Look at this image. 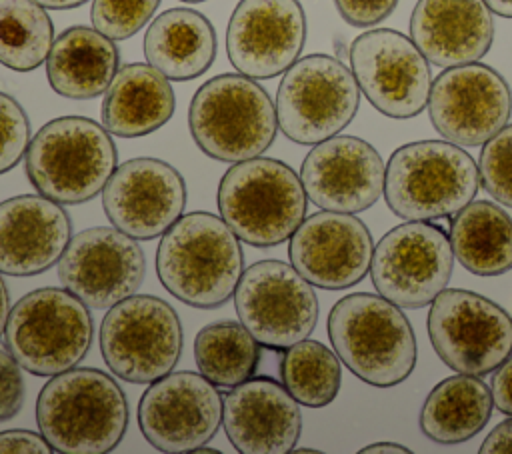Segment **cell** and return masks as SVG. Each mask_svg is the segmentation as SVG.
I'll use <instances>...</instances> for the list:
<instances>
[{
    "mask_svg": "<svg viewBox=\"0 0 512 454\" xmlns=\"http://www.w3.org/2000/svg\"><path fill=\"white\" fill-rule=\"evenodd\" d=\"M240 238L212 212L180 216L156 250L162 286L194 308H216L230 300L244 272Z\"/></svg>",
    "mask_w": 512,
    "mask_h": 454,
    "instance_id": "6da1fadb",
    "label": "cell"
},
{
    "mask_svg": "<svg viewBox=\"0 0 512 454\" xmlns=\"http://www.w3.org/2000/svg\"><path fill=\"white\" fill-rule=\"evenodd\" d=\"M40 434L56 452L104 454L128 426V400L114 378L96 368L54 374L36 400Z\"/></svg>",
    "mask_w": 512,
    "mask_h": 454,
    "instance_id": "7a4b0ae2",
    "label": "cell"
},
{
    "mask_svg": "<svg viewBox=\"0 0 512 454\" xmlns=\"http://www.w3.org/2000/svg\"><path fill=\"white\" fill-rule=\"evenodd\" d=\"M328 336L340 362L370 386H396L416 366L412 326L400 306L380 294L340 298L328 314Z\"/></svg>",
    "mask_w": 512,
    "mask_h": 454,
    "instance_id": "3957f363",
    "label": "cell"
},
{
    "mask_svg": "<svg viewBox=\"0 0 512 454\" xmlns=\"http://www.w3.org/2000/svg\"><path fill=\"white\" fill-rule=\"evenodd\" d=\"M32 186L58 204H82L98 196L116 170L110 132L84 116H62L44 124L26 150Z\"/></svg>",
    "mask_w": 512,
    "mask_h": 454,
    "instance_id": "277c9868",
    "label": "cell"
},
{
    "mask_svg": "<svg viewBox=\"0 0 512 454\" xmlns=\"http://www.w3.org/2000/svg\"><path fill=\"white\" fill-rule=\"evenodd\" d=\"M478 186V166L464 148L444 140H420L392 152L384 198L404 220H434L470 204Z\"/></svg>",
    "mask_w": 512,
    "mask_h": 454,
    "instance_id": "5b68a950",
    "label": "cell"
},
{
    "mask_svg": "<svg viewBox=\"0 0 512 454\" xmlns=\"http://www.w3.org/2000/svg\"><path fill=\"white\" fill-rule=\"evenodd\" d=\"M300 176L274 158L234 162L218 184L222 220L246 244L268 248L288 240L306 216Z\"/></svg>",
    "mask_w": 512,
    "mask_h": 454,
    "instance_id": "8992f818",
    "label": "cell"
},
{
    "mask_svg": "<svg viewBox=\"0 0 512 454\" xmlns=\"http://www.w3.org/2000/svg\"><path fill=\"white\" fill-rule=\"evenodd\" d=\"M196 146L220 162L264 154L276 138V106L268 92L244 74H220L204 82L188 108Z\"/></svg>",
    "mask_w": 512,
    "mask_h": 454,
    "instance_id": "52a82bcc",
    "label": "cell"
},
{
    "mask_svg": "<svg viewBox=\"0 0 512 454\" xmlns=\"http://www.w3.org/2000/svg\"><path fill=\"white\" fill-rule=\"evenodd\" d=\"M88 306L68 288L24 294L8 314L4 342L18 364L36 376L74 368L92 344Z\"/></svg>",
    "mask_w": 512,
    "mask_h": 454,
    "instance_id": "ba28073f",
    "label": "cell"
},
{
    "mask_svg": "<svg viewBox=\"0 0 512 454\" xmlns=\"http://www.w3.org/2000/svg\"><path fill=\"white\" fill-rule=\"evenodd\" d=\"M358 104L354 72L338 58L310 54L284 72L276 94V118L288 140L318 144L344 130Z\"/></svg>",
    "mask_w": 512,
    "mask_h": 454,
    "instance_id": "9c48e42d",
    "label": "cell"
},
{
    "mask_svg": "<svg viewBox=\"0 0 512 454\" xmlns=\"http://www.w3.org/2000/svg\"><path fill=\"white\" fill-rule=\"evenodd\" d=\"M100 352L106 366L132 384H150L178 364L182 326L162 298L132 294L114 304L100 324Z\"/></svg>",
    "mask_w": 512,
    "mask_h": 454,
    "instance_id": "30bf717a",
    "label": "cell"
},
{
    "mask_svg": "<svg viewBox=\"0 0 512 454\" xmlns=\"http://www.w3.org/2000/svg\"><path fill=\"white\" fill-rule=\"evenodd\" d=\"M428 336L440 360L460 374H488L512 354V318L470 290L444 288L432 300Z\"/></svg>",
    "mask_w": 512,
    "mask_h": 454,
    "instance_id": "8fae6325",
    "label": "cell"
},
{
    "mask_svg": "<svg viewBox=\"0 0 512 454\" xmlns=\"http://www.w3.org/2000/svg\"><path fill=\"white\" fill-rule=\"evenodd\" d=\"M234 308L244 328L268 348H290L306 340L318 322L312 284L280 260H260L242 272Z\"/></svg>",
    "mask_w": 512,
    "mask_h": 454,
    "instance_id": "7c38bea8",
    "label": "cell"
},
{
    "mask_svg": "<svg viewBox=\"0 0 512 454\" xmlns=\"http://www.w3.org/2000/svg\"><path fill=\"white\" fill-rule=\"evenodd\" d=\"M454 252L448 234L424 220L386 232L374 248L370 276L380 296L400 308H422L448 286Z\"/></svg>",
    "mask_w": 512,
    "mask_h": 454,
    "instance_id": "4fadbf2b",
    "label": "cell"
},
{
    "mask_svg": "<svg viewBox=\"0 0 512 454\" xmlns=\"http://www.w3.org/2000/svg\"><path fill=\"white\" fill-rule=\"evenodd\" d=\"M222 424V394L202 374L170 372L146 388L138 404V426L156 450L194 452Z\"/></svg>",
    "mask_w": 512,
    "mask_h": 454,
    "instance_id": "5bb4252c",
    "label": "cell"
},
{
    "mask_svg": "<svg viewBox=\"0 0 512 454\" xmlns=\"http://www.w3.org/2000/svg\"><path fill=\"white\" fill-rule=\"evenodd\" d=\"M350 64L360 92L390 118H412L428 104L432 78L428 60L404 34L376 28L350 44Z\"/></svg>",
    "mask_w": 512,
    "mask_h": 454,
    "instance_id": "9a60e30c",
    "label": "cell"
},
{
    "mask_svg": "<svg viewBox=\"0 0 512 454\" xmlns=\"http://www.w3.org/2000/svg\"><path fill=\"white\" fill-rule=\"evenodd\" d=\"M512 112L508 82L486 64H462L436 76L428 116L440 136L458 146L486 144Z\"/></svg>",
    "mask_w": 512,
    "mask_h": 454,
    "instance_id": "2e32d148",
    "label": "cell"
},
{
    "mask_svg": "<svg viewBox=\"0 0 512 454\" xmlns=\"http://www.w3.org/2000/svg\"><path fill=\"white\" fill-rule=\"evenodd\" d=\"M146 258L136 238L118 228L94 226L72 236L58 260L60 282L86 306L104 310L136 294Z\"/></svg>",
    "mask_w": 512,
    "mask_h": 454,
    "instance_id": "e0dca14e",
    "label": "cell"
},
{
    "mask_svg": "<svg viewBox=\"0 0 512 454\" xmlns=\"http://www.w3.org/2000/svg\"><path fill=\"white\" fill-rule=\"evenodd\" d=\"M102 206L114 228L136 240H152L182 216L186 182L164 160L132 158L108 178Z\"/></svg>",
    "mask_w": 512,
    "mask_h": 454,
    "instance_id": "ac0fdd59",
    "label": "cell"
},
{
    "mask_svg": "<svg viewBox=\"0 0 512 454\" xmlns=\"http://www.w3.org/2000/svg\"><path fill=\"white\" fill-rule=\"evenodd\" d=\"M304 42L306 16L298 0H240L226 30L230 64L256 80L286 72Z\"/></svg>",
    "mask_w": 512,
    "mask_h": 454,
    "instance_id": "d6986e66",
    "label": "cell"
},
{
    "mask_svg": "<svg viewBox=\"0 0 512 454\" xmlns=\"http://www.w3.org/2000/svg\"><path fill=\"white\" fill-rule=\"evenodd\" d=\"M292 266L324 290L358 284L372 264V236L362 220L346 212H316L290 236Z\"/></svg>",
    "mask_w": 512,
    "mask_h": 454,
    "instance_id": "ffe728a7",
    "label": "cell"
},
{
    "mask_svg": "<svg viewBox=\"0 0 512 454\" xmlns=\"http://www.w3.org/2000/svg\"><path fill=\"white\" fill-rule=\"evenodd\" d=\"M386 168L380 154L356 136H332L304 158L300 180L306 196L322 210L356 214L384 192Z\"/></svg>",
    "mask_w": 512,
    "mask_h": 454,
    "instance_id": "44dd1931",
    "label": "cell"
},
{
    "mask_svg": "<svg viewBox=\"0 0 512 454\" xmlns=\"http://www.w3.org/2000/svg\"><path fill=\"white\" fill-rule=\"evenodd\" d=\"M222 426L242 454H284L300 438L302 414L284 384L260 376L224 394Z\"/></svg>",
    "mask_w": 512,
    "mask_h": 454,
    "instance_id": "7402d4cb",
    "label": "cell"
},
{
    "mask_svg": "<svg viewBox=\"0 0 512 454\" xmlns=\"http://www.w3.org/2000/svg\"><path fill=\"white\" fill-rule=\"evenodd\" d=\"M72 238L66 210L42 196L22 194L0 202V272L34 276L60 260Z\"/></svg>",
    "mask_w": 512,
    "mask_h": 454,
    "instance_id": "603a6c76",
    "label": "cell"
},
{
    "mask_svg": "<svg viewBox=\"0 0 512 454\" xmlns=\"http://www.w3.org/2000/svg\"><path fill=\"white\" fill-rule=\"evenodd\" d=\"M410 38L434 66L470 64L492 46V12L484 0H418Z\"/></svg>",
    "mask_w": 512,
    "mask_h": 454,
    "instance_id": "cb8c5ba5",
    "label": "cell"
},
{
    "mask_svg": "<svg viewBox=\"0 0 512 454\" xmlns=\"http://www.w3.org/2000/svg\"><path fill=\"white\" fill-rule=\"evenodd\" d=\"M170 80L150 64H126L110 82L102 100V126L120 138L146 136L174 114Z\"/></svg>",
    "mask_w": 512,
    "mask_h": 454,
    "instance_id": "d4e9b609",
    "label": "cell"
},
{
    "mask_svg": "<svg viewBox=\"0 0 512 454\" xmlns=\"http://www.w3.org/2000/svg\"><path fill=\"white\" fill-rule=\"evenodd\" d=\"M116 44L88 26L66 28L52 42L46 76L52 90L64 98L88 100L104 94L118 72Z\"/></svg>",
    "mask_w": 512,
    "mask_h": 454,
    "instance_id": "484cf974",
    "label": "cell"
},
{
    "mask_svg": "<svg viewBox=\"0 0 512 454\" xmlns=\"http://www.w3.org/2000/svg\"><path fill=\"white\" fill-rule=\"evenodd\" d=\"M218 40L212 22L192 8H170L156 16L144 36V56L168 80H192L214 62Z\"/></svg>",
    "mask_w": 512,
    "mask_h": 454,
    "instance_id": "4316f807",
    "label": "cell"
},
{
    "mask_svg": "<svg viewBox=\"0 0 512 454\" xmlns=\"http://www.w3.org/2000/svg\"><path fill=\"white\" fill-rule=\"evenodd\" d=\"M492 390L472 374L444 378L426 396L420 430L438 444H460L476 436L492 416Z\"/></svg>",
    "mask_w": 512,
    "mask_h": 454,
    "instance_id": "83f0119b",
    "label": "cell"
},
{
    "mask_svg": "<svg viewBox=\"0 0 512 454\" xmlns=\"http://www.w3.org/2000/svg\"><path fill=\"white\" fill-rule=\"evenodd\" d=\"M450 244L458 262L476 276L512 270V218L488 200L470 202L456 212Z\"/></svg>",
    "mask_w": 512,
    "mask_h": 454,
    "instance_id": "f1b7e54d",
    "label": "cell"
},
{
    "mask_svg": "<svg viewBox=\"0 0 512 454\" xmlns=\"http://www.w3.org/2000/svg\"><path fill=\"white\" fill-rule=\"evenodd\" d=\"M258 344L242 322L220 320L196 334L194 360L212 384L232 388L254 376L260 362Z\"/></svg>",
    "mask_w": 512,
    "mask_h": 454,
    "instance_id": "f546056e",
    "label": "cell"
},
{
    "mask_svg": "<svg viewBox=\"0 0 512 454\" xmlns=\"http://www.w3.org/2000/svg\"><path fill=\"white\" fill-rule=\"evenodd\" d=\"M54 42V26L34 0H0V64L30 72L46 62Z\"/></svg>",
    "mask_w": 512,
    "mask_h": 454,
    "instance_id": "4dcf8cb0",
    "label": "cell"
},
{
    "mask_svg": "<svg viewBox=\"0 0 512 454\" xmlns=\"http://www.w3.org/2000/svg\"><path fill=\"white\" fill-rule=\"evenodd\" d=\"M280 374L294 400L308 408L330 404L338 396L342 380L338 354L316 340H300L286 348Z\"/></svg>",
    "mask_w": 512,
    "mask_h": 454,
    "instance_id": "1f68e13d",
    "label": "cell"
},
{
    "mask_svg": "<svg viewBox=\"0 0 512 454\" xmlns=\"http://www.w3.org/2000/svg\"><path fill=\"white\" fill-rule=\"evenodd\" d=\"M158 4L160 0H94L90 18L110 40H126L150 22Z\"/></svg>",
    "mask_w": 512,
    "mask_h": 454,
    "instance_id": "d6a6232c",
    "label": "cell"
},
{
    "mask_svg": "<svg viewBox=\"0 0 512 454\" xmlns=\"http://www.w3.org/2000/svg\"><path fill=\"white\" fill-rule=\"evenodd\" d=\"M484 190L512 208V124L496 132L482 148L478 162Z\"/></svg>",
    "mask_w": 512,
    "mask_h": 454,
    "instance_id": "836d02e7",
    "label": "cell"
},
{
    "mask_svg": "<svg viewBox=\"0 0 512 454\" xmlns=\"http://www.w3.org/2000/svg\"><path fill=\"white\" fill-rule=\"evenodd\" d=\"M30 144V122L24 108L0 92V174L12 170Z\"/></svg>",
    "mask_w": 512,
    "mask_h": 454,
    "instance_id": "e575fe53",
    "label": "cell"
},
{
    "mask_svg": "<svg viewBox=\"0 0 512 454\" xmlns=\"http://www.w3.org/2000/svg\"><path fill=\"white\" fill-rule=\"evenodd\" d=\"M22 366L10 350L0 348V422L16 416L24 404V378Z\"/></svg>",
    "mask_w": 512,
    "mask_h": 454,
    "instance_id": "d590c367",
    "label": "cell"
},
{
    "mask_svg": "<svg viewBox=\"0 0 512 454\" xmlns=\"http://www.w3.org/2000/svg\"><path fill=\"white\" fill-rule=\"evenodd\" d=\"M340 16L356 26V28H368L384 18H388L398 0H334Z\"/></svg>",
    "mask_w": 512,
    "mask_h": 454,
    "instance_id": "8d00e7d4",
    "label": "cell"
},
{
    "mask_svg": "<svg viewBox=\"0 0 512 454\" xmlns=\"http://www.w3.org/2000/svg\"><path fill=\"white\" fill-rule=\"evenodd\" d=\"M48 454L54 452L42 434L30 430H8L0 432V454Z\"/></svg>",
    "mask_w": 512,
    "mask_h": 454,
    "instance_id": "74e56055",
    "label": "cell"
},
{
    "mask_svg": "<svg viewBox=\"0 0 512 454\" xmlns=\"http://www.w3.org/2000/svg\"><path fill=\"white\" fill-rule=\"evenodd\" d=\"M492 398L500 412L512 416V358H506L492 378Z\"/></svg>",
    "mask_w": 512,
    "mask_h": 454,
    "instance_id": "f35d334b",
    "label": "cell"
},
{
    "mask_svg": "<svg viewBox=\"0 0 512 454\" xmlns=\"http://www.w3.org/2000/svg\"><path fill=\"white\" fill-rule=\"evenodd\" d=\"M482 454H512V418L500 422L482 442Z\"/></svg>",
    "mask_w": 512,
    "mask_h": 454,
    "instance_id": "ab89813d",
    "label": "cell"
},
{
    "mask_svg": "<svg viewBox=\"0 0 512 454\" xmlns=\"http://www.w3.org/2000/svg\"><path fill=\"white\" fill-rule=\"evenodd\" d=\"M8 314H10V306H8V290L6 284L0 276V336L6 330V322H8Z\"/></svg>",
    "mask_w": 512,
    "mask_h": 454,
    "instance_id": "60d3db41",
    "label": "cell"
},
{
    "mask_svg": "<svg viewBox=\"0 0 512 454\" xmlns=\"http://www.w3.org/2000/svg\"><path fill=\"white\" fill-rule=\"evenodd\" d=\"M362 454H368V452H402V454H408L410 450L400 446V444H394V442H378V444H372V446H366L360 450Z\"/></svg>",
    "mask_w": 512,
    "mask_h": 454,
    "instance_id": "b9f144b4",
    "label": "cell"
},
{
    "mask_svg": "<svg viewBox=\"0 0 512 454\" xmlns=\"http://www.w3.org/2000/svg\"><path fill=\"white\" fill-rule=\"evenodd\" d=\"M490 12L502 16V18H512V0H484Z\"/></svg>",
    "mask_w": 512,
    "mask_h": 454,
    "instance_id": "7bdbcfd3",
    "label": "cell"
},
{
    "mask_svg": "<svg viewBox=\"0 0 512 454\" xmlns=\"http://www.w3.org/2000/svg\"><path fill=\"white\" fill-rule=\"evenodd\" d=\"M44 8H52V10H68V8H76L82 6L88 0H34Z\"/></svg>",
    "mask_w": 512,
    "mask_h": 454,
    "instance_id": "ee69618b",
    "label": "cell"
},
{
    "mask_svg": "<svg viewBox=\"0 0 512 454\" xmlns=\"http://www.w3.org/2000/svg\"><path fill=\"white\" fill-rule=\"evenodd\" d=\"M182 2H192V4H196V2H206V0H182Z\"/></svg>",
    "mask_w": 512,
    "mask_h": 454,
    "instance_id": "f6af8a7d",
    "label": "cell"
}]
</instances>
